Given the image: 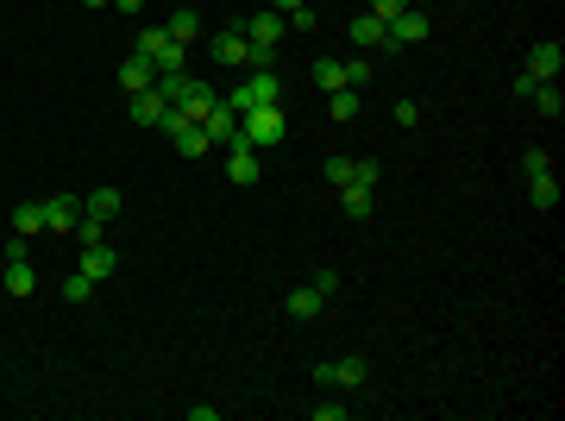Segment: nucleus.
<instances>
[{
    "mask_svg": "<svg viewBox=\"0 0 565 421\" xmlns=\"http://www.w3.org/2000/svg\"><path fill=\"white\" fill-rule=\"evenodd\" d=\"M282 133H289L282 108H245V114H239V139L252 145V151H271V145H282Z\"/></svg>",
    "mask_w": 565,
    "mask_h": 421,
    "instance_id": "obj_1",
    "label": "nucleus"
},
{
    "mask_svg": "<svg viewBox=\"0 0 565 421\" xmlns=\"http://www.w3.org/2000/svg\"><path fill=\"white\" fill-rule=\"evenodd\" d=\"M133 51H139V57H151L157 70H182V57H189V51H182V44H176V38H170L163 25H144V32H139V44H133Z\"/></svg>",
    "mask_w": 565,
    "mask_h": 421,
    "instance_id": "obj_2",
    "label": "nucleus"
},
{
    "mask_svg": "<svg viewBox=\"0 0 565 421\" xmlns=\"http://www.w3.org/2000/svg\"><path fill=\"white\" fill-rule=\"evenodd\" d=\"M208 51H214V63H227V70H245V63H252V38H245L239 25L214 32V38H208Z\"/></svg>",
    "mask_w": 565,
    "mask_h": 421,
    "instance_id": "obj_3",
    "label": "nucleus"
},
{
    "mask_svg": "<svg viewBox=\"0 0 565 421\" xmlns=\"http://www.w3.org/2000/svg\"><path fill=\"white\" fill-rule=\"evenodd\" d=\"M314 384H346V390H365L371 384V365L352 352V359H333V365H314Z\"/></svg>",
    "mask_w": 565,
    "mask_h": 421,
    "instance_id": "obj_4",
    "label": "nucleus"
},
{
    "mask_svg": "<svg viewBox=\"0 0 565 421\" xmlns=\"http://www.w3.org/2000/svg\"><path fill=\"white\" fill-rule=\"evenodd\" d=\"M384 32H390V51H403V44H427L433 19H427V13H415V6H403V13H396Z\"/></svg>",
    "mask_w": 565,
    "mask_h": 421,
    "instance_id": "obj_5",
    "label": "nucleus"
},
{
    "mask_svg": "<svg viewBox=\"0 0 565 421\" xmlns=\"http://www.w3.org/2000/svg\"><path fill=\"white\" fill-rule=\"evenodd\" d=\"M82 227V195H51L44 201V233H76Z\"/></svg>",
    "mask_w": 565,
    "mask_h": 421,
    "instance_id": "obj_6",
    "label": "nucleus"
},
{
    "mask_svg": "<svg viewBox=\"0 0 565 421\" xmlns=\"http://www.w3.org/2000/svg\"><path fill=\"white\" fill-rule=\"evenodd\" d=\"M560 70H565V44L547 38V44L528 51V76H534V82H560Z\"/></svg>",
    "mask_w": 565,
    "mask_h": 421,
    "instance_id": "obj_7",
    "label": "nucleus"
},
{
    "mask_svg": "<svg viewBox=\"0 0 565 421\" xmlns=\"http://www.w3.org/2000/svg\"><path fill=\"white\" fill-rule=\"evenodd\" d=\"M239 32H245L252 44H282V32H289V19H282V13H271V6H258V13H252V19H245Z\"/></svg>",
    "mask_w": 565,
    "mask_h": 421,
    "instance_id": "obj_8",
    "label": "nucleus"
},
{
    "mask_svg": "<svg viewBox=\"0 0 565 421\" xmlns=\"http://www.w3.org/2000/svg\"><path fill=\"white\" fill-rule=\"evenodd\" d=\"M227 176H233L239 189H252V182L264 176V164H258V151H252L245 139H233V157H227Z\"/></svg>",
    "mask_w": 565,
    "mask_h": 421,
    "instance_id": "obj_9",
    "label": "nucleus"
},
{
    "mask_svg": "<svg viewBox=\"0 0 565 421\" xmlns=\"http://www.w3.org/2000/svg\"><path fill=\"white\" fill-rule=\"evenodd\" d=\"M76 271H88L95 283H107L114 271H120V252H114L107 239H101V246H82V265H76Z\"/></svg>",
    "mask_w": 565,
    "mask_h": 421,
    "instance_id": "obj_10",
    "label": "nucleus"
},
{
    "mask_svg": "<svg viewBox=\"0 0 565 421\" xmlns=\"http://www.w3.org/2000/svg\"><path fill=\"white\" fill-rule=\"evenodd\" d=\"M201 133H208V145H233L239 139V114H233L227 101H214V114L201 120Z\"/></svg>",
    "mask_w": 565,
    "mask_h": 421,
    "instance_id": "obj_11",
    "label": "nucleus"
},
{
    "mask_svg": "<svg viewBox=\"0 0 565 421\" xmlns=\"http://www.w3.org/2000/svg\"><path fill=\"white\" fill-rule=\"evenodd\" d=\"M151 82H157V63H151V57H139V51H133V57L120 63V89H126V95H144Z\"/></svg>",
    "mask_w": 565,
    "mask_h": 421,
    "instance_id": "obj_12",
    "label": "nucleus"
},
{
    "mask_svg": "<svg viewBox=\"0 0 565 421\" xmlns=\"http://www.w3.org/2000/svg\"><path fill=\"white\" fill-rule=\"evenodd\" d=\"M120 208H126V195H120V189H107V182H101L95 195H82V214H88V220H101V227H107Z\"/></svg>",
    "mask_w": 565,
    "mask_h": 421,
    "instance_id": "obj_13",
    "label": "nucleus"
},
{
    "mask_svg": "<svg viewBox=\"0 0 565 421\" xmlns=\"http://www.w3.org/2000/svg\"><path fill=\"white\" fill-rule=\"evenodd\" d=\"M352 44H365V51H377V44H390V32H384V19H377V13H352Z\"/></svg>",
    "mask_w": 565,
    "mask_h": 421,
    "instance_id": "obj_14",
    "label": "nucleus"
},
{
    "mask_svg": "<svg viewBox=\"0 0 565 421\" xmlns=\"http://www.w3.org/2000/svg\"><path fill=\"white\" fill-rule=\"evenodd\" d=\"M339 208H346L352 220H371V208H377V189H365V182H346V189H339Z\"/></svg>",
    "mask_w": 565,
    "mask_h": 421,
    "instance_id": "obj_15",
    "label": "nucleus"
},
{
    "mask_svg": "<svg viewBox=\"0 0 565 421\" xmlns=\"http://www.w3.org/2000/svg\"><path fill=\"white\" fill-rule=\"evenodd\" d=\"M282 308H289V314H295V321H314V314H320V308H327V295H320V289H314V283H308V289H289V295H282Z\"/></svg>",
    "mask_w": 565,
    "mask_h": 421,
    "instance_id": "obj_16",
    "label": "nucleus"
},
{
    "mask_svg": "<svg viewBox=\"0 0 565 421\" xmlns=\"http://www.w3.org/2000/svg\"><path fill=\"white\" fill-rule=\"evenodd\" d=\"M32 289H38L32 258H6V295H32Z\"/></svg>",
    "mask_w": 565,
    "mask_h": 421,
    "instance_id": "obj_17",
    "label": "nucleus"
},
{
    "mask_svg": "<svg viewBox=\"0 0 565 421\" xmlns=\"http://www.w3.org/2000/svg\"><path fill=\"white\" fill-rule=\"evenodd\" d=\"M528 201H534V208H553V201H560V176H553V170H534V176H528Z\"/></svg>",
    "mask_w": 565,
    "mask_h": 421,
    "instance_id": "obj_18",
    "label": "nucleus"
},
{
    "mask_svg": "<svg viewBox=\"0 0 565 421\" xmlns=\"http://www.w3.org/2000/svg\"><path fill=\"white\" fill-rule=\"evenodd\" d=\"M163 108H170V101H163L157 89H144V95H133V120H139V126H157V120H163Z\"/></svg>",
    "mask_w": 565,
    "mask_h": 421,
    "instance_id": "obj_19",
    "label": "nucleus"
},
{
    "mask_svg": "<svg viewBox=\"0 0 565 421\" xmlns=\"http://www.w3.org/2000/svg\"><path fill=\"white\" fill-rule=\"evenodd\" d=\"M163 32H170V38H176V44L189 51V44H195V32H201V19H195V13L182 6V13H170V19H163Z\"/></svg>",
    "mask_w": 565,
    "mask_h": 421,
    "instance_id": "obj_20",
    "label": "nucleus"
},
{
    "mask_svg": "<svg viewBox=\"0 0 565 421\" xmlns=\"http://www.w3.org/2000/svg\"><path fill=\"white\" fill-rule=\"evenodd\" d=\"M314 89H320V95L346 89V63H339V57H320V63H314Z\"/></svg>",
    "mask_w": 565,
    "mask_h": 421,
    "instance_id": "obj_21",
    "label": "nucleus"
},
{
    "mask_svg": "<svg viewBox=\"0 0 565 421\" xmlns=\"http://www.w3.org/2000/svg\"><path fill=\"white\" fill-rule=\"evenodd\" d=\"M13 233H25V239L44 233V201H19V208H13Z\"/></svg>",
    "mask_w": 565,
    "mask_h": 421,
    "instance_id": "obj_22",
    "label": "nucleus"
},
{
    "mask_svg": "<svg viewBox=\"0 0 565 421\" xmlns=\"http://www.w3.org/2000/svg\"><path fill=\"white\" fill-rule=\"evenodd\" d=\"M528 101H534V114H547V120H560V114H565V95H560V82H541V89H534Z\"/></svg>",
    "mask_w": 565,
    "mask_h": 421,
    "instance_id": "obj_23",
    "label": "nucleus"
},
{
    "mask_svg": "<svg viewBox=\"0 0 565 421\" xmlns=\"http://www.w3.org/2000/svg\"><path fill=\"white\" fill-rule=\"evenodd\" d=\"M358 108H365L358 89H333V95H327V114H333V120H358Z\"/></svg>",
    "mask_w": 565,
    "mask_h": 421,
    "instance_id": "obj_24",
    "label": "nucleus"
},
{
    "mask_svg": "<svg viewBox=\"0 0 565 421\" xmlns=\"http://www.w3.org/2000/svg\"><path fill=\"white\" fill-rule=\"evenodd\" d=\"M88 295H95V277H88V271H69V277H63V302H88Z\"/></svg>",
    "mask_w": 565,
    "mask_h": 421,
    "instance_id": "obj_25",
    "label": "nucleus"
},
{
    "mask_svg": "<svg viewBox=\"0 0 565 421\" xmlns=\"http://www.w3.org/2000/svg\"><path fill=\"white\" fill-rule=\"evenodd\" d=\"M352 182L377 189V182H384V164H377V157H352Z\"/></svg>",
    "mask_w": 565,
    "mask_h": 421,
    "instance_id": "obj_26",
    "label": "nucleus"
},
{
    "mask_svg": "<svg viewBox=\"0 0 565 421\" xmlns=\"http://www.w3.org/2000/svg\"><path fill=\"white\" fill-rule=\"evenodd\" d=\"M176 151H182V157H201V151H214V145H208L201 126H189V133H176Z\"/></svg>",
    "mask_w": 565,
    "mask_h": 421,
    "instance_id": "obj_27",
    "label": "nucleus"
},
{
    "mask_svg": "<svg viewBox=\"0 0 565 421\" xmlns=\"http://www.w3.org/2000/svg\"><path fill=\"white\" fill-rule=\"evenodd\" d=\"M189 126H195V120H189L182 108H163V120H157V133H163V139H176V133H189Z\"/></svg>",
    "mask_w": 565,
    "mask_h": 421,
    "instance_id": "obj_28",
    "label": "nucleus"
},
{
    "mask_svg": "<svg viewBox=\"0 0 565 421\" xmlns=\"http://www.w3.org/2000/svg\"><path fill=\"white\" fill-rule=\"evenodd\" d=\"M371 76H377V70H371V57H352V63H346V89H365Z\"/></svg>",
    "mask_w": 565,
    "mask_h": 421,
    "instance_id": "obj_29",
    "label": "nucleus"
},
{
    "mask_svg": "<svg viewBox=\"0 0 565 421\" xmlns=\"http://www.w3.org/2000/svg\"><path fill=\"white\" fill-rule=\"evenodd\" d=\"M327 182L346 189V182H352V157H327Z\"/></svg>",
    "mask_w": 565,
    "mask_h": 421,
    "instance_id": "obj_30",
    "label": "nucleus"
},
{
    "mask_svg": "<svg viewBox=\"0 0 565 421\" xmlns=\"http://www.w3.org/2000/svg\"><path fill=\"white\" fill-rule=\"evenodd\" d=\"M403 6H409V0H371V6H365V13H377V19H384V25H390V19H396V13H403Z\"/></svg>",
    "mask_w": 565,
    "mask_h": 421,
    "instance_id": "obj_31",
    "label": "nucleus"
},
{
    "mask_svg": "<svg viewBox=\"0 0 565 421\" xmlns=\"http://www.w3.org/2000/svg\"><path fill=\"white\" fill-rule=\"evenodd\" d=\"M346 416H352L346 403H314V421H346Z\"/></svg>",
    "mask_w": 565,
    "mask_h": 421,
    "instance_id": "obj_32",
    "label": "nucleus"
},
{
    "mask_svg": "<svg viewBox=\"0 0 565 421\" xmlns=\"http://www.w3.org/2000/svg\"><path fill=\"white\" fill-rule=\"evenodd\" d=\"M534 89H541V82H534V76H528V70H522V76H515V82H509V95H515V101H528V95H534Z\"/></svg>",
    "mask_w": 565,
    "mask_h": 421,
    "instance_id": "obj_33",
    "label": "nucleus"
},
{
    "mask_svg": "<svg viewBox=\"0 0 565 421\" xmlns=\"http://www.w3.org/2000/svg\"><path fill=\"white\" fill-rule=\"evenodd\" d=\"M415 120H421V108H415V101H396V126H403V133H409V126H415Z\"/></svg>",
    "mask_w": 565,
    "mask_h": 421,
    "instance_id": "obj_34",
    "label": "nucleus"
},
{
    "mask_svg": "<svg viewBox=\"0 0 565 421\" xmlns=\"http://www.w3.org/2000/svg\"><path fill=\"white\" fill-rule=\"evenodd\" d=\"M76 239H82V246H101V220H88V214H82V227H76Z\"/></svg>",
    "mask_w": 565,
    "mask_h": 421,
    "instance_id": "obj_35",
    "label": "nucleus"
},
{
    "mask_svg": "<svg viewBox=\"0 0 565 421\" xmlns=\"http://www.w3.org/2000/svg\"><path fill=\"white\" fill-rule=\"evenodd\" d=\"M314 289H320V295L333 302V295H339V271H320V277H314Z\"/></svg>",
    "mask_w": 565,
    "mask_h": 421,
    "instance_id": "obj_36",
    "label": "nucleus"
},
{
    "mask_svg": "<svg viewBox=\"0 0 565 421\" xmlns=\"http://www.w3.org/2000/svg\"><path fill=\"white\" fill-rule=\"evenodd\" d=\"M301 6H308V0H271V13H282V19H289V13H301Z\"/></svg>",
    "mask_w": 565,
    "mask_h": 421,
    "instance_id": "obj_37",
    "label": "nucleus"
},
{
    "mask_svg": "<svg viewBox=\"0 0 565 421\" xmlns=\"http://www.w3.org/2000/svg\"><path fill=\"white\" fill-rule=\"evenodd\" d=\"M144 0H114V13H139Z\"/></svg>",
    "mask_w": 565,
    "mask_h": 421,
    "instance_id": "obj_38",
    "label": "nucleus"
},
{
    "mask_svg": "<svg viewBox=\"0 0 565 421\" xmlns=\"http://www.w3.org/2000/svg\"><path fill=\"white\" fill-rule=\"evenodd\" d=\"M82 6H114V0H82Z\"/></svg>",
    "mask_w": 565,
    "mask_h": 421,
    "instance_id": "obj_39",
    "label": "nucleus"
}]
</instances>
